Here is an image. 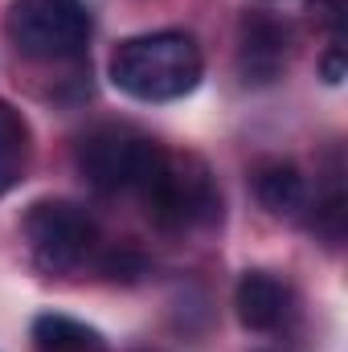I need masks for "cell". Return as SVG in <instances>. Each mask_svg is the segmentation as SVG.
<instances>
[{
	"label": "cell",
	"instance_id": "obj_1",
	"mask_svg": "<svg viewBox=\"0 0 348 352\" xmlns=\"http://www.w3.org/2000/svg\"><path fill=\"white\" fill-rule=\"evenodd\" d=\"M205 74L201 45L188 33L160 29V33H140L115 45L111 54V82L127 98L140 102H173L193 94Z\"/></svg>",
	"mask_w": 348,
	"mask_h": 352
},
{
	"label": "cell",
	"instance_id": "obj_2",
	"mask_svg": "<svg viewBox=\"0 0 348 352\" xmlns=\"http://www.w3.org/2000/svg\"><path fill=\"white\" fill-rule=\"evenodd\" d=\"M4 29L25 58L66 62L87 50L90 12L83 0H12Z\"/></svg>",
	"mask_w": 348,
	"mask_h": 352
},
{
	"label": "cell",
	"instance_id": "obj_3",
	"mask_svg": "<svg viewBox=\"0 0 348 352\" xmlns=\"http://www.w3.org/2000/svg\"><path fill=\"white\" fill-rule=\"evenodd\" d=\"M164 148L131 127H94L78 144V168L98 192H144L164 168Z\"/></svg>",
	"mask_w": 348,
	"mask_h": 352
},
{
	"label": "cell",
	"instance_id": "obj_4",
	"mask_svg": "<svg viewBox=\"0 0 348 352\" xmlns=\"http://www.w3.org/2000/svg\"><path fill=\"white\" fill-rule=\"evenodd\" d=\"M152 217L168 230L209 226L221 217V192L197 156H164V168L144 188Z\"/></svg>",
	"mask_w": 348,
	"mask_h": 352
},
{
	"label": "cell",
	"instance_id": "obj_5",
	"mask_svg": "<svg viewBox=\"0 0 348 352\" xmlns=\"http://www.w3.org/2000/svg\"><path fill=\"white\" fill-rule=\"evenodd\" d=\"M25 242L33 250V258L45 270H74V266L94 250V221L78 201L66 197H45L33 201L25 221Z\"/></svg>",
	"mask_w": 348,
	"mask_h": 352
},
{
	"label": "cell",
	"instance_id": "obj_6",
	"mask_svg": "<svg viewBox=\"0 0 348 352\" xmlns=\"http://www.w3.org/2000/svg\"><path fill=\"white\" fill-rule=\"evenodd\" d=\"M287 50H291V29L270 16V12H246L238 29V70L246 82L266 87L287 70Z\"/></svg>",
	"mask_w": 348,
	"mask_h": 352
},
{
	"label": "cell",
	"instance_id": "obj_7",
	"mask_svg": "<svg viewBox=\"0 0 348 352\" xmlns=\"http://www.w3.org/2000/svg\"><path fill=\"white\" fill-rule=\"evenodd\" d=\"M234 307H238V320L250 332H270L287 316V287L274 274H266V270H246L238 278Z\"/></svg>",
	"mask_w": 348,
	"mask_h": 352
},
{
	"label": "cell",
	"instance_id": "obj_8",
	"mask_svg": "<svg viewBox=\"0 0 348 352\" xmlns=\"http://www.w3.org/2000/svg\"><path fill=\"white\" fill-rule=\"evenodd\" d=\"M29 160H33V131H29V119H25L8 98H0V197L25 180Z\"/></svg>",
	"mask_w": 348,
	"mask_h": 352
},
{
	"label": "cell",
	"instance_id": "obj_9",
	"mask_svg": "<svg viewBox=\"0 0 348 352\" xmlns=\"http://www.w3.org/2000/svg\"><path fill=\"white\" fill-rule=\"evenodd\" d=\"M254 197L274 217H295L307 205V184L295 164H262L254 173Z\"/></svg>",
	"mask_w": 348,
	"mask_h": 352
},
{
	"label": "cell",
	"instance_id": "obj_10",
	"mask_svg": "<svg viewBox=\"0 0 348 352\" xmlns=\"http://www.w3.org/2000/svg\"><path fill=\"white\" fill-rule=\"evenodd\" d=\"M33 352H107V340L70 316H37L33 320Z\"/></svg>",
	"mask_w": 348,
	"mask_h": 352
},
{
	"label": "cell",
	"instance_id": "obj_11",
	"mask_svg": "<svg viewBox=\"0 0 348 352\" xmlns=\"http://www.w3.org/2000/svg\"><path fill=\"white\" fill-rule=\"evenodd\" d=\"M144 270H148V263H144L140 254H131V250H115V254L102 258V274H107V278H123V283H131V278H140Z\"/></svg>",
	"mask_w": 348,
	"mask_h": 352
},
{
	"label": "cell",
	"instance_id": "obj_12",
	"mask_svg": "<svg viewBox=\"0 0 348 352\" xmlns=\"http://www.w3.org/2000/svg\"><path fill=\"white\" fill-rule=\"evenodd\" d=\"M320 74H324V82L328 87H340L345 82V45H340V37L328 45V54L320 58Z\"/></svg>",
	"mask_w": 348,
	"mask_h": 352
},
{
	"label": "cell",
	"instance_id": "obj_13",
	"mask_svg": "<svg viewBox=\"0 0 348 352\" xmlns=\"http://www.w3.org/2000/svg\"><path fill=\"white\" fill-rule=\"evenodd\" d=\"M312 4V12L332 29V33H340V12H345V0H307Z\"/></svg>",
	"mask_w": 348,
	"mask_h": 352
}]
</instances>
